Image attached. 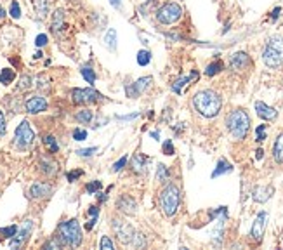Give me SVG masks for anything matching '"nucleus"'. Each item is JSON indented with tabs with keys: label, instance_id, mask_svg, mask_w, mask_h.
Here are the masks:
<instances>
[{
	"label": "nucleus",
	"instance_id": "obj_1",
	"mask_svg": "<svg viewBox=\"0 0 283 250\" xmlns=\"http://www.w3.org/2000/svg\"><path fill=\"white\" fill-rule=\"evenodd\" d=\"M193 104H195L196 112L207 118H212L219 113L222 101L219 97V94H216L214 91H200L193 97Z\"/></svg>",
	"mask_w": 283,
	"mask_h": 250
},
{
	"label": "nucleus",
	"instance_id": "obj_2",
	"mask_svg": "<svg viewBox=\"0 0 283 250\" xmlns=\"http://www.w3.org/2000/svg\"><path fill=\"white\" fill-rule=\"evenodd\" d=\"M226 125H228L229 132L233 134V137L244 139L247 136V132H249L250 117L244 110H234V112L229 113L228 118H226Z\"/></svg>",
	"mask_w": 283,
	"mask_h": 250
},
{
	"label": "nucleus",
	"instance_id": "obj_3",
	"mask_svg": "<svg viewBox=\"0 0 283 250\" xmlns=\"http://www.w3.org/2000/svg\"><path fill=\"white\" fill-rule=\"evenodd\" d=\"M266 66L278 68L283 63V37H271L262 54Z\"/></svg>",
	"mask_w": 283,
	"mask_h": 250
},
{
	"label": "nucleus",
	"instance_id": "obj_4",
	"mask_svg": "<svg viewBox=\"0 0 283 250\" xmlns=\"http://www.w3.org/2000/svg\"><path fill=\"white\" fill-rule=\"evenodd\" d=\"M59 240L63 245H70V247H78L82 241V229L76 219L66 221L59 226Z\"/></svg>",
	"mask_w": 283,
	"mask_h": 250
},
{
	"label": "nucleus",
	"instance_id": "obj_5",
	"mask_svg": "<svg viewBox=\"0 0 283 250\" xmlns=\"http://www.w3.org/2000/svg\"><path fill=\"white\" fill-rule=\"evenodd\" d=\"M179 202H181V193H179V188L174 186V184H169L160 195V203L161 208H164V214L165 216H174L179 208Z\"/></svg>",
	"mask_w": 283,
	"mask_h": 250
},
{
	"label": "nucleus",
	"instance_id": "obj_6",
	"mask_svg": "<svg viewBox=\"0 0 283 250\" xmlns=\"http://www.w3.org/2000/svg\"><path fill=\"white\" fill-rule=\"evenodd\" d=\"M181 14H183V9H181L179 4L169 2V4H164L158 9V12H156V19H158V23L161 24H172L181 18Z\"/></svg>",
	"mask_w": 283,
	"mask_h": 250
},
{
	"label": "nucleus",
	"instance_id": "obj_7",
	"mask_svg": "<svg viewBox=\"0 0 283 250\" xmlns=\"http://www.w3.org/2000/svg\"><path fill=\"white\" fill-rule=\"evenodd\" d=\"M113 231H115L116 238L122 241V243H134L136 231L129 223H125L122 219H115L113 221Z\"/></svg>",
	"mask_w": 283,
	"mask_h": 250
},
{
	"label": "nucleus",
	"instance_id": "obj_8",
	"mask_svg": "<svg viewBox=\"0 0 283 250\" xmlns=\"http://www.w3.org/2000/svg\"><path fill=\"white\" fill-rule=\"evenodd\" d=\"M33 139H35V134H33V130H31L30 124H28L26 120H23L21 124L18 125V129H16V145L21 150H25L28 146L33 145Z\"/></svg>",
	"mask_w": 283,
	"mask_h": 250
},
{
	"label": "nucleus",
	"instance_id": "obj_9",
	"mask_svg": "<svg viewBox=\"0 0 283 250\" xmlns=\"http://www.w3.org/2000/svg\"><path fill=\"white\" fill-rule=\"evenodd\" d=\"M101 97V94L94 89H75L71 92V99L76 104H86V102H94Z\"/></svg>",
	"mask_w": 283,
	"mask_h": 250
},
{
	"label": "nucleus",
	"instance_id": "obj_10",
	"mask_svg": "<svg viewBox=\"0 0 283 250\" xmlns=\"http://www.w3.org/2000/svg\"><path fill=\"white\" fill-rule=\"evenodd\" d=\"M31 229H33V221H30V219H26L25 223H23V226L16 231V235H14V241L11 245L13 247H19L21 243H25V241L28 240V236L31 235Z\"/></svg>",
	"mask_w": 283,
	"mask_h": 250
},
{
	"label": "nucleus",
	"instance_id": "obj_11",
	"mask_svg": "<svg viewBox=\"0 0 283 250\" xmlns=\"http://www.w3.org/2000/svg\"><path fill=\"white\" fill-rule=\"evenodd\" d=\"M266 221H268V214L266 212H261L256 221H254V226H252V238L256 241H261L262 236H264V229H266Z\"/></svg>",
	"mask_w": 283,
	"mask_h": 250
},
{
	"label": "nucleus",
	"instance_id": "obj_12",
	"mask_svg": "<svg viewBox=\"0 0 283 250\" xmlns=\"http://www.w3.org/2000/svg\"><path fill=\"white\" fill-rule=\"evenodd\" d=\"M25 108H26V112L31 113V115L42 113V112H46V110H47V101L44 99V97H40V96H33V97H30V99L26 101Z\"/></svg>",
	"mask_w": 283,
	"mask_h": 250
},
{
	"label": "nucleus",
	"instance_id": "obj_13",
	"mask_svg": "<svg viewBox=\"0 0 283 250\" xmlns=\"http://www.w3.org/2000/svg\"><path fill=\"white\" fill-rule=\"evenodd\" d=\"M250 64V57L247 52H236V54L231 56V59H229V66L234 72H244V69Z\"/></svg>",
	"mask_w": 283,
	"mask_h": 250
},
{
	"label": "nucleus",
	"instance_id": "obj_14",
	"mask_svg": "<svg viewBox=\"0 0 283 250\" xmlns=\"http://www.w3.org/2000/svg\"><path fill=\"white\" fill-rule=\"evenodd\" d=\"M51 191H52V188L49 184L35 183V184H31V188H30V196L31 198H46V196L51 195Z\"/></svg>",
	"mask_w": 283,
	"mask_h": 250
},
{
	"label": "nucleus",
	"instance_id": "obj_15",
	"mask_svg": "<svg viewBox=\"0 0 283 250\" xmlns=\"http://www.w3.org/2000/svg\"><path fill=\"white\" fill-rule=\"evenodd\" d=\"M116 207L120 208V210L124 212V214H134L136 212V200L132 198V196L129 195H124L122 198H118V202H116Z\"/></svg>",
	"mask_w": 283,
	"mask_h": 250
},
{
	"label": "nucleus",
	"instance_id": "obj_16",
	"mask_svg": "<svg viewBox=\"0 0 283 250\" xmlns=\"http://www.w3.org/2000/svg\"><path fill=\"white\" fill-rule=\"evenodd\" d=\"M256 112H257L259 117L264 118V120H274V118H276V115H278L276 110L271 108V106H268V104H264L262 101L256 102Z\"/></svg>",
	"mask_w": 283,
	"mask_h": 250
},
{
	"label": "nucleus",
	"instance_id": "obj_17",
	"mask_svg": "<svg viewBox=\"0 0 283 250\" xmlns=\"http://www.w3.org/2000/svg\"><path fill=\"white\" fill-rule=\"evenodd\" d=\"M273 195V188L271 186H259L254 190V200L256 202H266V200L271 198Z\"/></svg>",
	"mask_w": 283,
	"mask_h": 250
},
{
	"label": "nucleus",
	"instance_id": "obj_18",
	"mask_svg": "<svg viewBox=\"0 0 283 250\" xmlns=\"http://www.w3.org/2000/svg\"><path fill=\"white\" fill-rule=\"evenodd\" d=\"M149 82H151V79H149V77H148V79L144 77V79L137 80L136 84H134V87H127V94H129L131 97H132V96H139V94L148 87Z\"/></svg>",
	"mask_w": 283,
	"mask_h": 250
},
{
	"label": "nucleus",
	"instance_id": "obj_19",
	"mask_svg": "<svg viewBox=\"0 0 283 250\" xmlns=\"http://www.w3.org/2000/svg\"><path fill=\"white\" fill-rule=\"evenodd\" d=\"M273 157L278 163H283V132L276 137L273 146Z\"/></svg>",
	"mask_w": 283,
	"mask_h": 250
},
{
	"label": "nucleus",
	"instance_id": "obj_20",
	"mask_svg": "<svg viewBox=\"0 0 283 250\" xmlns=\"http://www.w3.org/2000/svg\"><path fill=\"white\" fill-rule=\"evenodd\" d=\"M63 26H64V12L58 9L54 12V16H52V31L58 33L59 30H63Z\"/></svg>",
	"mask_w": 283,
	"mask_h": 250
},
{
	"label": "nucleus",
	"instance_id": "obj_21",
	"mask_svg": "<svg viewBox=\"0 0 283 250\" xmlns=\"http://www.w3.org/2000/svg\"><path fill=\"white\" fill-rule=\"evenodd\" d=\"M198 79V73L196 72H193L191 73V77H183V79H179V80H176V84L172 85V89H174V92H177V94H181V91H183V87L188 82H191V80H196Z\"/></svg>",
	"mask_w": 283,
	"mask_h": 250
},
{
	"label": "nucleus",
	"instance_id": "obj_22",
	"mask_svg": "<svg viewBox=\"0 0 283 250\" xmlns=\"http://www.w3.org/2000/svg\"><path fill=\"white\" fill-rule=\"evenodd\" d=\"M146 163H148V158L144 157L143 153H136L134 158H132V169H134L136 172H143Z\"/></svg>",
	"mask_w": 283,
	"mask_h": 250
},
{
	"label": "nucleus",
	"instance_id": "obj_23",
	"mask_svg": "<svg viewBox=\"0 0 283 250\" xmlns=\"http://www.w3.org/2000/svg\"><path fill=\"white\" fill-rule=\"evenodd\" d=\"M35 11H37L38 18L44 19L49 12V0H35Z\"/></svg>",
	"mask_w": 283,
	"mask_h": 250
},
{
	"label": "nucleus",
	"instance_id": "obj_24",
	"mask_svg": "<svg viewBox=\"0 0 283 250\" xmlns=\"http://www.w3.org/2000/svg\"><path fill=\"white\" fill-rule=\"evenodd\" d=\"M231 169H233L231 163H228L224 158H222V160H219V163H217V169L212 172V177H217V175H221V174H226V172H229Z\"/></svg>",
	"mask_w": 283,
	"mask_h": 250
},
{
	"label": "nucleus",
	"instance_id": "obj_25",
	"mask_svg": "<svg viewBox=\"0 0 283 250\" xmlns=\"http://www.w3.org/2000/svg\"><path fill=\"white\" fill-rule=\"evenodd\" d=\"M14 79H16L14 69L6 68V69H2V72H0V84L7 85V84H11V82H13Z\"/></svg>",
	"mask_w": 283,
	"mask_h": 250
},
{
	"label": "nucleus",
	"instance_id": "obj_26",
	"mask_svg": "<svg viewBox=\"0 0 283 250\" xmlns=\"http://www.w3.org/2000/svg\"><path fill=\"white\" fill-rule=\"evenodd\" d=\"M75 117H76V120L82 122V124H91L92 117H94V115H92L91 110H82V112H78V113L75 115Z\"/></svg>",
	"mask_w": 283,
	"mask_h": 250
},
{
	"label": "nucleus",
	"instance_id": "obj_27",
	"mask_svg": "<svg viewBox=\"0 0 283 250\" xmlns=\"http://www.w3.org/2000/svg\"><path fill=\"white\" fill-rule=\"evenodd\" d=\"M104 44L108 46V49H111V51H115L116 47V31L115 30H110L104 37Z\"/></svg>",
	"mask_w": 283,
	"mask_h": 250
},
{
	"label": "nucleus",
	"instance_id": "obj_28",
	"mask_svg": "<svg viewBox=\"0 0 283 250\" xmlns=\"http://www.w3.org/2000/svg\"><path fill=\"white\" fill-rule=\"evenodd\" d=\"M221 69H222V63H221V61H216V63L209 64L207 69H205V75H207V77H214V75H217Z\"/></svg>",
	"mask_w": 283,
	"mask_h": 250
},
{
	"label": "nucleus",
	"instance_id": "obj_29",
	"mask_svg": "<svg viewBox=\"0 0 283 250\" xmlns=\"http://www.w3.org/2000/svg\"><path fill=\"white\" fill-rule=\"evenodd\" d=\"M80 72H82V77L89 82V84H94V80H96L94 69H92L91 66H84L82 69H80Z\"/></svg>",
	"mask_w": 283,
	"mask_h": 250
},
{
	"label": "nucleus",
	"instance_id": "obj_30",
	"mask_svg": "<svg viewBox=\"0 0 283 250\" xmlns=\"http://www.w3.org/2000/svg\"><path fill=\"white\" fill-rule=\"evenodd\" d=\"M44 145H46L47 148H49L51 153H56V151L59 150V145L56 142V139L52 137V136H46V137H44Z\"/></svg>",
	"mask_w": 283,
	"mask_h": 250
},
{
	"label": "nucleus",
	"instance_id": "obj_31",
	"mask_svg": "<svg viewBox=\"0 0 283 250\" xmlns=\"http://www.w3.org/2000/svg\"><path fill=\"white\" fill-rule=\"evenodd\" d=\"M40 165H42V170L46 172L47 175L54 174V172H56V163L51 162V160H42V162H40Z\"/></svg>",
	"mask_w": 283,
	"mask_h": 250
},
{
	"label": "nucleus",
	"instance_id": "obj_32",
	"mask_svg": "<svg viewBox=\"0 0 283 250\" xmlns=\"http://www.w3.org/2000/svg\"><path fill=\"white\" fill-rule=\"evenodd\" d=\"M149 61H151V54H149L148 51H139V54H137V63H139L141 66H146Z\"/></svg>",
	"mask_w": 283,
	"mask_h": 250
},
{
	"label": "nucleus",
	"instance_id": "obj_33",
	"mask_svg": "<svg viewBox=\"0 0 283 250\" xmlns=\"http://www.w3.org/2000/svg\"><path fill=\"white\" fill-rule=\"evenodd\" d=\"M169 179V170L165 165H158V169H156V181H167Z\"/></svg>",
	"mask_w": 283,
	"mask_h": 250
},
{
	"label": "nucleus",
	"instance_id": "obj_34",
	"mask_svg": "<svg viewBox=\"0 0 283 250\" xmlns=\"http://www.w3.org/2000/svg\"><path fill=\"white\" fill-rule=\"evenodd\" d=\"M16 231H18V226H9V228H0V235H4L6 238H14Z\"/></svg>",
	"mask_w": 283,
	"mask_h": 250
},
{
	"label": "nucleus",
	"instance_id": "obj_35",
	"mask_svg": "<svg viewBox=\"0 0 283 250\" xmlns=\"http://www.w3.org/2000/svg\"><path fill=\"white\" fill-rule=\"evenodd\" d=\"M9 14L13 16L14 19H18L19 16H21V9H19V4L16 2V0H14L13 4H11V12H9Z\"/></svg>",
	"mask_w": 283,
	"mask_h": 250
},
{
	"label": "nucleus",
	"instance_id": "obj_36",
	"mask_svg": "<svg viewBox=\"0 0 283 250\" xmlns=\"http://www.w3.org/2000/svg\"><path fill=\"white\" fill-rule=\"evenodd\" d=\"M96 151H98V148H96V146H92V148L78 150V151H76V155H78V157H91V155H94Z\"/></svg>",
	"mask_w": 283,
	"mask_h": 250
},
{
	"label": "nucleus",
	"instance_id": "obj_37",
	"mask_svg": "<svg viewBox=\"0 0 283 250\" xmlns=\"http://www.w3.org/2000/svg\"><path fill=\"white\" fill-rule=\"evenodd\" d=\"M101 186H103V184L99 181H94V183H89L86 186V190H87V193H96V191L101 190Z\"/></svg>",
	"mask_w": 283,
	"mask_h": 250
},
{
	"label": "nucleus",
	"instance_id": "obj_38",
	"mask_svg": "<svg viewBox=\"0 0 283 250\" xmlns=\"http://www.w3.org/2000/svg\"><path fill=\"white\" fill-rule=\"evenodd\" d=\"M30 85H31V77H28V75L21 77V80H19V89H21V91H26Z\"/></svg>",
	"mask_w": 283,
	"mask_h": 250
},
{
	"label": "nucleus",
	"instance_id": "obj_39",
	"mask_svg": "<svg viewBox=\"0 0 283 250\" xmlns=\"http://www.w3.org/2000/svg\"><path fill=\"white\" fill-rule=\"evenodd\" d=\"M63 245V241L59 240V236L58 238H54V240H51V241H47L46 245H44V248H59Z\"/></svg>",
	"mask_w": 283,
	"mask_h": 250
},
{
	"label": "nucleus",
	"instance_id": "obj_40",
	"mask_svg": "<svg viewBox=\"0 0 283 250\" xmlns=\"http://www.w3.org/2000/svg\"><path fill=\"white\" fill-rule=\"evenodd\" d=\"M73 139H75V141H84V139H87V130L76 129L73 132Z\"/></svg>",
	"mask_w": 283,
	"mask_h": 250
},
{
	"label": "nucleus",
	"instance_id": "obj_41",
	"mask_svg": "<svg viewBox=\"0 0 283 250\" xmlns=\"http://www.w3.org/2000/svg\"><path fill=\"white\" fill-rule=\"evenodd\" d=\"M101 250H113V243L108 236H103V238H101Z\"/></svg>",
	"mask_w": 283,
	"mask_h": 250
},
{
	"label": "nucleus",
	"instance_id": "obj_42",
	"mask_svg": "<svg viewBox=\"0 0 283 250\" xmlns=\"http://www.w3.org/2000/svg\"><path fill=\"white\" fill-rule=\"evenodd\" d=\"M256 134H257V141L259 142L264 141V139H266V125H259L257 130H256Z\"/></svg>",
	"mask_w": 283,
	"mask_h": 250
},
{
	"label": "nucleus",
	"instance_id": "obj_43",
	"mask_svg": "<svg viewBox=\"0 0 283 250\" xmlns=\"http://www.w3.org/2000/svg\"><path fill=\"white\" fill-rule=\"evenodd\" d=\"M125 163H127V157H122L118 160V162L113 165V172H118V170H122L124 167H125Z\"/></svg>",
	"mask_w": 283,
	"mask_h": 250
},
{
	"label": "nucleus",
	"instance_id": "obj_44",
	"mask_svg": "<svg viewBox=\"0 0 283 250\" xmlns=\"http://www.w3.org/2000/svg\"><path fill=\"white\" fill-rule=\"evenodd\" d=\"M82 174H84L82 170H71V172H68V181L73 183V181H76V179H78Z\"/></svg>",
	"mask_w": 283,
	"mask_h": 250
},
{
	"label": "nucleus",
	"instance_id": "obj_45",
	"mask_svg": "<svg viewBox=\"0 0 283 250\" xmlns=\"http://www.w3.org/2000/svg\"><path fill=\"white\" fill-rule=\"evenodd\" d=\"M46 44H47V35L42 33V35H38L37 39H35V46H37V47H44Z\"/></svg>",
	"mask_w": 283,
	"mask_h": 250
},
{
	"label": "nucleus",
	"instance_id": "obj_46",
	"mask_svg": "<svg viewBox=\"0 0 283 250\" xmlns=\"http://www.w3.org/2000/svg\"><path fill=\"white\" fill-rule=\"evenodd\" d=\"M164 153H165V155H174L172 141H165V142H164Z\"/></svg>",
	"mask_w": 283,
	"mask_h": 250
},
{
	"label": "nucleus",
	"instance_id": "obj_47",
	"mask_svg": "<svg viewBox=\"0 0 283 250\" xmlns=\"http://www.w3.org/2000/svg\"><path fill=\"white\" fill-rule=\"evenodd\" d=\"M6 134V118H4V113L0 112V136Z\"/></svg>",
	"mask_w": 283,
	"mask_h": 250
},
{
	"label": "nucleus",
	"instance_id": "obj_48",
	"mask_svg": "<svg viewBox=\"0 0 283 250\" xmlns=\"http://www.w3.org/2000/svg\"><path fill=\"white\" fill-rule=\"evenodd\" d=\"M280 12H281V9H280V7H276V9L271 12V19H276L278 16H280Z\"/></svg>",
	"mask_w": 283,
	"mask_h": 250
},
{
	"label": "nucleus",
	"instance_id": "obj_49",
	"mask_svg": "<svg viewBox=\"0 0 283 250\" xmlns=\"http://www.w3.org/2000/svg\"><path fill=\"white\" fill-rule=\"evenodd\" d=\"M110 4L113 7H116V9H120L122 7V4H120V0H110Z\"/></svg>",
	"mask_w": 283,
	"mask_h": 250
},
{
	"label": "nucleus",
	"instance_id": "obj_50",
	"mask_svg": "<svg viewBox=\"0 0 283 250\" xmlns=\"http://www.w3.org/2000/svg\"><path fill=\"white\" fill-rule=\"evenodd\" d=\"M89 214H91L92 217L98 216V207H91V208H89Z\"/></svg>",
	"mask_w": 283,
	"mask_h": 250
},
{
	"label": "nucleus",
	"instance_id": "obj_51",
	"mask_svg": "<svg viewBox=\"0 0 283 250\" xmlns=\"http://www.w3.org/2000/svg\"><path fill=\"white\" fill-rule=\"evenodd\" d=\"M94 224H96V217H94V219H92V221H89V223H87V229H92V228H94Z\"/></svg>",
	"mask_w": 283,
	"mask_h": 250
},
{
	"label": "nucleus",
	"instance_id": "obj_52",
	"mask_svg": "<svg viewBox=\"0 0 283 250\" xmlns=\"http://www.w3.org/2000/svg\"><path fill=\"white\" fill-rule=\"evenodd\" d=\"M262 153H264V151H262V150H257V151H256V158H257V160H261V158H262Z\"/></svg>",
	"mask_w": 283,
	"mask_h": 250
},
{
	"label": "nucleus",
	"instance_id": "obj_53",
	"mask_svg": "<svg viewBox=\"0 0 283 250\" xmlns=\"http://www.w3.org/2000/svg\"><path fill=\"white\" fill-rule=\"evenodd\" d=\"M4 16H6V11H4L2 7H0V18H4Z\"/></svg>",
	"mask_w": 283,
	"mask_h": 250
}]
</instances>
